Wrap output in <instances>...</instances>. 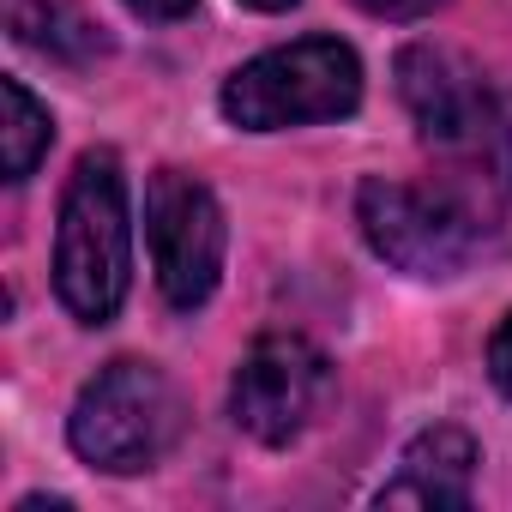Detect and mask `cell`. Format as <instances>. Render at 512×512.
<instances>
[{
	"mask_svg": "<svg viewBox=\"0 0 512 512\" xmlns=\"http://www.w3.org/2000/svg\"><path fill=\"white\" fill-rule=\"evenodd\" d=\"M127 7H133L139 19H187L193 0H127Z\"/></svg>",
	"mask_w": 512,
	"mask_h": 512,
	"instance_id": "cell-13",
	"label": "cell"
},
{
	"mask_svg": "<svg viewBox=\"0 0 512 512\" xmlns=\"http://www.w3.org/2000/svg\"><path fill=\"white\" fill-rule=\"evenodd\" d=\"M241 7H253V13H290L296 0H241Z\"/></svg>",
	"mask_w": 512,
	"mask_h": 512,
	"instance_id": "cell-14",
	"label": "cell"
},
{
	"mask_svg": "<svg viewBox=\"0 0 512 512\" xmlns=\"http://www.w3.org/2000/svg\"><path fill=\"white\" fill-rule=\"evenodd\" d=\"M133 284V217L127 175L115 151H85L61 193L55 223V296L79 326H103L121 314Z\"/></svg>",
	"mask_w": 512,
	"mask_h": 512,
	"instance_id": "cell-2",
	"label": "cell"
},
{
	"mask_svg": "<svg viewBox=\"0 0 512 512\" xmlns=\"http://www.w3.org/2000/svg\"><path fill=\"white\" fill-rule=\"evenodd\" d=\"M362 13H374V19H428V13H440L446 0H356Z\"/></svg>",
	"mask_w": 512,
	"mask_h": 512,
	"instance_id": "cell-12",
	"label": "cell"
},
{
	"mask_svg": "<svg viewBox=\"0 0 512 512\" xmlns=\"http://www.w3.org/2000/svg\"><path fill=\"white\" fill-rule=\"evenodd\" d=\"M332 398V362L302 332H266L229 380V416L260 446H290Z\"/></svg>",
	"mask_w": 512,
	"mask_h": 512,
	"instance_id": "cell-7",
	"label": "cell"
},
{
	"mask_svg": "<svg viewBox=\"0 0 512 512\" xmlns=\"http://www.w3.org/2000/svg\"><path fill=\"white\" fill-rule=\"evenodd\" d=\"M470 482H476V440L452 422L422 428L404 458L398 476L380 488V506H470Z\"/></svg>",
	"mask_w": 512,
	"mask_h": 512,
	"instance_id": "cell-8",
	"label": "cell"
},
{
	"mask_svg": "<svg viewBox=\"0 0 512 512\" xmlns=\"http://www.w3.org/2000/svg\"><path fill=\"white\" fill-rule=\"evenodd\" d=\"M488 374H494V386L512 398V314L494 326V338H488Z\"/></svg>",
	"mask_w": 512,
	"mask_h": 512,
	"instance_id": "cell-11",
	"label": "cell"
},
{
	"mask_svg": "<svg viewBox=\"0 0 512 512\" xmlns=\"http://www.w3.org/2000/svg\"><path fill=\"white\" fill-rule=\"evenodd\" d=\"M145 247L169 308L193 314L199 302H211L223 278V247H229L217 193L187 169H157L145 187Z\"/></svg>",
	"mask_w": 512,
	"mask_h": 512,
	"instance_id": "cell-6",
	"label": "cell"
},
{
	"mask_svg": "<svg viewBox=\"0 0 512 512\" xmlns=\"http://www.w3.org/2000/svg\"><path fill=\"white\" fill-rule=\"evenodd\" d=\"M356 223L380 260L410 278H458L494 229V217L464 205L452 187H410L386 175L356 187Z\"/></svg>",
	"mask_w": 512,
	"mask_h": 512,
	"instance_id": "cell-4",
	"label": "cell"
},
{
	"mask_svg": "<svg viewBox=\"0 0 512 512\" xmlns=\"http://www.w3.org/2000/svg\"><path fill=\"white\" fill-rule=\"evenodd\" d=\"M223 115L241 133H284L314 121H344L362 103V61L338 37H302L241 61L223 79Z\"/></svg>",
	"mask_w": 512,
	"mask_h": 512,
	"instance_id": "cell-3",
	"label": "cell"
},
{
	"mask_svg": "<svg viewBox=\"0 0 512 512\" xmlns=\"http://www.w3.org/2000/svg\"><path fill=\"white\" fill-rule=\"evenodd\" d=\"M67 440L91 470L139 476L181 440V392L151 362H109L97 380H85Z\"/></svg>",
	"mask_w": 512,
	"mask_h": 512,
	"instance_id": "cell-5",
	"label": "cell"
},
{
	"mask_svg": "<svg viewBox=\"0 0 512 512\" xmlns=\"http://www.w3.org/2000/svg\"><path fill=\"white\" fill-rule=\"evenodd\" d=\"M0 97H7V121H0V163H7V181H25L49 157V145H55V115H49V103H37V91L25 79H7Z\"/></svg>",
	"mask_w": 512,
	"mask_h": 512,
	"instance_id": "cell-10",
	"label": "cell"
},
{
	"mask_svg": "<svg viewBox=\"0 0 512 512\" xmlns=\"http://www.w3.org/2000/svg\"><path fill=\"white\" fill-rule=\"evenodd\" d=\"M7 31H13V43L37 49L49 61H67V67H85L109 49L103 25L79 0H7Z\"/></svg>",
	"mask_w": 512,
	"mask_h": 512,
	"instance_id": "cell-9",
	"label": "cell"
},
{
	"mask_svg": "<svg viewBox=\"0 0 512 512\" xmlns=\"http://www.w3.org/2000/svg\"><path fill=\"white\" fill-rule=\"evenodd\" d=\"M398 97L422 145L446 163V181L464 205L494 217L512 199V121L476 61L440 43H410L398 55Z\"/></svg>",
	"mask_w": 512,
	"mask_h": 512,
	"instance_id": "cell-1",
	"label": "cell"
}]
</instances>
